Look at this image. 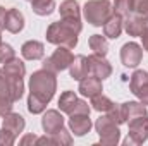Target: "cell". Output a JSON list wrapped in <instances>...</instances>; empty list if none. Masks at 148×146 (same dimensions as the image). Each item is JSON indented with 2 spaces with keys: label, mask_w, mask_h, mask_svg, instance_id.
<instances>
[{
  "label": "cell",
  "mask_w": 148,
  "mask_h": 146,
  "mask_svg": "<svg viewBox=\"0 0 148 146\" xmlns=\"http://www.w3.org/2000/svg\"><path fill=\"white\" fill-rule=\"evenodd\" d=\"M57 91V77L55 74L40 69L35 71L29 77V96H28V110L38 115L47 110V105L53 98Z\"/></svg>",
  "instance_id": "cell-1"
},
{
  "label": "cell",
  "mask_w": 148,
  "mask_h": 146,
  "mask_svg": "<svg viewBox=\"0 0 148 146\" xmlns=\"http://www.w3.org/2000/svg\"><path fill=\"white\" fill-rule=\"evenodd\" d=\"M83 24L81 19L76 17H62L57 23H52L47 28V41L57 46L74 48L77 45V35L81 33Z\"/></svg>",
  "instance_id": "cell-2"
},
{
  "label": "cell",
  "mask_w": 148,
  "mask_h": 146,
  "mask_svg": "<svg viewBox=\"0 0 148 146\" xmlns=\"http://www.w3.org/2000/svg\"><path fill=\"white\" fill-rule=\"evenodd\" d=\"M84 19L91 26H103L107 19L114 14L110 0H88L83 7Z\"/></svg>",
  "instance_id": "cell-3"
},
{
  "label": "cell",
  "mask_w": 148,
  "mask_h": 146,
  "mask_svg": "<svg viewBox=\"0 0 148 146\" xmlns=\"http://www.w3.org/2000/svg\"><path fill=\"white\" fill-rule=\"evenodd\" d=\"M95 129L100 136V145L103 146H115L121 141V131L119 124H115L107 113L100 115L95 122Z\"/></svg>",
  "instance_id": "cell-4"
},
{
  "label": "cell",
  "mask_w": 148,
  "mask_h": 146,
  "mask_svg": "<svg viewBox=\"0 0 148 146\" xmlns=\"http://www.w3.org/2000/svg\"><path fill=\"white\" fill-rule=\"evenodd\" d=\"M73 60H74V55H73V52H71V48H67V46H57V50L48 59L43 60L41 69H47V71H50V72H53V74H59V72H62V71H66V69H69V65L73 64Z\"/></svg>",
  "instance_id": "cell-5"
},
{
  "label": "cell",
  "mask_w": 148,
  "mask_h": 146,
  "mask_svg": "<svg viewBox=\"0 0 148 146\" xmlns=\"http://www.w3.org/2000/svg\"><path fill=\"white\" fill-rule=\"evenodd\" d=\"M129 127L127 138L124 139L126 146H138L143 145L148 139V115L147 117H134L126 122Z\"/></svg>",
  "instance_id": "cell-6"
},
{
  "label": "cell",
  "mask_w": 148,
  "mask_h": 146,
  "mask_svg": "<svg viewBox=\"0 0 148 146\" xmlns=\"http://www.w3.org/2000/svg\"><path fill=\"white\" fill-rule=\"evenodd\" d=\"M59 110L62 113H67V115H74V113H90L91 107L77 98V95L74 91H64L59 98Z\"/></svg>",
  "instance_id": "cell-7"
},
{
  "label": "cell",
  "mask_w": 148,
  "mask_h": 146,
  "mask_svg": "<svg viewBox=\"0 0 148 146\" xmlns=\"http://www.w3.org/2000/svg\"><path fill=\"white\" fill-rule=\"evenodd\" d=\"M129 89L145 107H148V72L147 71L138 69V71L133 72L131 79H129Z\"/></svg>",
  "instance_id": "cell-8"
},
{
  "label": "cell",
  "mask_w": 148,
  "mask_h": 146,
  "mask_svg": "<svg viewBox=\"0 0 148 146\" xmlns=\"http://www.w3.org/2000/svg\"><path fill=\"white\" fill-rule=\"evenodd\" d=\"M141 59H143V46L134 43V41H129V43H124L122 48H121V62L124 64V67H129V69H134L141 64Z\"/></svg>",
  "instance_id": "cell-9"
},
{
  "label": "cell",
  "mask_w": 148,
  "mask_h": 146,
  "mask_svg": "<svg viewBox=\"0 0 148 146\" xmlns=\"http://www.w3.org/2000/svg\"><path fill=\"white\" fill-rule=\"evenodd\" d=\"M88 65H90V76H95V77H98L102 81L107 79V77H110L112 65L105 57L93 53V55L88 57Z\"/></svg>",
  "instance_id": "cell-10"
},
{
  "label": "cell",
  "mask_w": 148,
  "mask_h": 146,
  "mask_svg": "<svg viewBox=\"0 0 148 146\" xmlns=\"http://www.w3.org/2000/svg\"><path fill=\"white\" fill-rule=\"evenodd\" d=\"M14 98L10 93V84H9V77L3 72V69H0V117H3L5 113L12 112L14 107Z\"/></svg>",
  "instance_id": "cell-11"
},
{
  "label": "cell",
  "mask_w": 148,
  "mask_h": 146,
  "mask_svg": "<svg viewBox=\"0 0 148 146\" xmlns=\"http://www.w3.org/2000/svg\"><path fill=\"white\" fill-rule=\"evenodd\" d=\"M69 129L74 136L81 138L84 134H88L93 127V122L90 119V113H74V115H69Z\"/></svg>",
  "instance_id": "cell-12"
},
{
  "label": "cell",
  "mask_w": 148,
  "mask_h": 146,
  "mask_svg": "<svg viewBox=\"0 0 148 146\" xmlns=\"http://www.w3.org/2000/svg\"><path fill=\"white\" fill-rule=\"evenodd\" d=\"M41 127L47 134H53L57 132L59 129L64 127V117H62V112L59 110H47L43 112V117H41Z\"/></svg>",
  "instance_id": "cell-13"
},
{
  "label": "cell",
  "mask_w": 148,
  "mask_h": 146,
  "mask_svg": "<svg viewBox=\"0 0 148 146\" xmlns=\"http://www.w3.org/2000/svg\"><path fill=\"white\" fill-rule=\"evenodd\" d=\"M79 95L81 96H86V98H93L97 95H100L103 91V86H102V79L95 77V76H86L79 81V88H77Z\"/></svg>",
  "instance_id": "cell-14"
},
{
  "label": "cell",
  "mask_w": 148,
  "mask_h": 146,
  "mask_svg": "<svg viewBox=\"0 0 148 146\" xmlns=\"http://www.w3.org/2000/svg\"><path fill=\"white\" fill-rule=\"evenodd\" d=\"M147 28H148L147 17H141V16H136V14H131V16L124 17V31L129 36H141V33Z\"/></svg>",
  "instance_id": "cell-15"
},
{
  "label": "cell",
  "mask_w": 148,
  "mask_h": 146,
  "mask_svg": "<svg viewBox=\"0 0 148 146\" xmlns=\"http://www.w3.org/2000/svg\"><path fill=\"white\" fill-rule=\"evenodd\" d=\"M2 127L7 129V131H10V132L17 138V136L24 131L26 122H24V117H23V115L14 113V112H9V113H5L3 119H2Z\"/></svg>",
  "instance_id": "cell-16"
},
{
  "label": "cell",
  "mask_w": 148,
  "mask_h": 146,
  "mask_svg": "<svg viewBox=\"0 0 148 146\" xmlns=\"http://www.w3.org/2000/svg\"><path fill=\"white\" fill-rule=\"evenodd\" d=\"M121 113H122V120L124 124L134 117H147L148 110L141 102H124L121 103Z\"/></svg>",
  "instance_id": "cell-17"
},
{
  "label": "cell",
  "mask_w": 148,
  "mask_h": 146,
  "mask_svg": "<svg viewBox=\"0 0 148 146\" xmlns=\"http://www.w3.org/2000/svg\"><path fill=\"white\" fill-rule=\"evenodd\" d=\"M24 28V16L19 9H7V16H5V29L12 35L21 33Z\"/></svg>",
  "instance_id": "cell-18"
},
{
  "label": "cell",
  "mask_w": 148,
  "mask_h": 146,
  "mask_svg": "<svg viewBox=\"0 0 148 146\" xmlns=\"http://www.w3.org/2000/svg\"><path fill=\"white\" fill-rule=\"evenodd\" d=\"M124 29V17H121L119 14H112L107 19V23L103 24V36L110 38V40H117L121 36Z\"/></svg>",
  "instance_id": "cell-19"
},
{
  "label": "cell",
  "mask_w": 148,
  "mask_h": 146,
  "mask_svg": "<svg viewBox=\"0 0 148 146\" xmlns=\"http://www.w3.org/2000/svg\"><path fill=\"white\" fill-rule=\"evenodd\" d=\"M69 74L76 81H81L83 77L90 76V65H88V57L86 55H76L73 64L69 65Z\"/></svg>",
  "instance_id": "cell-20"
},
{
  "label": "cell",
  "mask_w": 148,
  "mask_h": 146,
  "mask_svg": "<svg viewBox=\"0 0 148 146\" xmlns=\"http://www.w3.org/2000/svg\"><path fill=\"white\" fill-rule=\"evenodd\" d=\"M21 55H23L26 60H40V59H43V55H45V46H43L41 41L29 40V41H26V43L21 46Z\"/></svg>",
  "instance_id": "cell-21"
},
{
  "label": "cell",
  "mask_w": 148,
  "mask_h": 146,
  "mask_svg": "<svg viewBox=\"0 0 148 146\" xmlns=\"http://www.w3.org/2000/svg\"><path fill=\"white\" fill-rule=\"evenodd\" d=\"M88 43H90V48L93 50V53L102 55V57H105V55L109 53V41H107V36L91 35L90 40H88Z\"/></svg>",
  "instance_id": "cell-22"
},
{
  "label": "cell",
  "mask_w": 148,
  "mask_h": 146,
  "mask_svg": "<svg viewBox=\"0 0 148 146\" xmlns=\"http://www.w3.org/2000/svg\"><path fill=\"white\" fill-rule=\"evenodd\" d=\"M2 69H3V72L7 74V76L24 77V74H26V65H24V62L19 60L17 57H14V59H10L9 62H5Z\"/></svg>",
  "instance_id": "cell-23"
},
{
  "label": "cell",
  "mask_w": 148,
  "mask_h": 146,
  "mask_svg": "<svg viewBox=\"0 0 148 146\" xmlns=\"http://www.w3.org/2000/svg\"><path fill=\"white\" fill-rule=\"evenodd\" d=\"M59 12H60V17H76V19H81V9H79V3L77 0H64L59 7Z\"/></svg>",
  "instance_id": "cell-24"
},
{
  "label": "cell",
  "mask_w": 148,
  "mask_h": 146,
  "mask_svg": "<svg viewBox=\"0 0 148 146\" xmlns=\"http://www.w3.org/2000/svg\"><path fill=\"white\" fill-rule=\"evenodd\" d=\"M31 9L36 16H50L55 10V0H31Z\"/></svg>",
  "instance_id": "cell-25"
},
{
  "label": "cell",
  "mask_w": 148,
  "mask_h": 146,
  "mask_svg": "<svg viewBox=\"0 0 148 146\" xmlns=\"http://www.w3.org/2000/svg\"><path fill=\"white\" fill-rule=\"evenodd\" d=\"M91 100V108L97 110V112H100V113H107L109 110L115 105L114 102H112L109 96H105L103 93H100V95H97V96H93V98H90Z\"/></svg>",
  "instance_id": "cell-26"
},
{
  "label": "cell",
  "mask_w": 148,
  "mask_h": 146,
  "mask_svg": "<svg viewBox=\"0 0 148 146\" xmlns=\"http://www.w3.org/2000/svg\"><path fill=\"white\" fill-rule=\"evenodd\" d=\"M50 136V145H55V146H69L73 143V136H71V132L66 129V127H62V129H59L57 132H53V134H48Z\"/></svg>",
  "instance_id": "cell-27"
},
{
  "label": "cell",
  "mask_w": 148,
  "mask_h": 146,
  "mask_svg": "<svg viewBox=\"0 0 148 146\" xmlns=\"http://www.w3.org/2000/svg\"><path fill=\"white\" fill-rule=\"evenodd\" d=\"M7 77H9L10 93H12L14 102L21 100L23 98V93H24V81H23V77H16V76H7Z\"/></svg>",
  "instance_id": "cell-28"
},
{
  "label": "cell",
  "mask_w": 148,
  "mask_h": 146,
  "mask_svg": "<svg viewBox=\"0 0 148 146\" xmlns=\"http://www.w3.org/2000/svg\"><path fill=\"white\" fill-rule=\"evenodd\" d=\"M112 10L114 14H119L121 17L131 16V0H114Z\"/></svg>",
  "instance_id": "cell-29"
},
{
  "label": "cell",
  "mask_w": 148,
  "mask_h": 146,
  "mask_svg": "<svg viewBox=\"0 0 148 146\" xmlns=\"http://www.w3.org/2000/svg\"><path fill=\"white\" fill-rule=\"evenodd\" d=\"M131 14L148 19V0H131Z\"/></svg>",
  "instance_id": "cell-30"
},
{
  "label": "cell",
  "mask_w": 148,
  "mask_h": 146,
  "mask_svg": "<svg viewBox=\"0 0 148 146\" xmlns=\"http://www.w3.org/2000/svg\"><path fill=\"white\" fill-rule=\"evenodd\" d=\"M14 57H16V50L9 43H0V64H5Z\"/></svg>",
  "instance_id": "cell-31"
},
{
  "label": "cell",
  "mask_w": 148,
  "mask_h": 146,
  "mask_svg": "<svg viewBox=\"0 0 148 146\" xmlns=\"http://www.w3.org/2000/svg\"><path fill=\"white\" fill-rule=\"evenodd\" d=\"M16 136L10 132V131H7V129H0V146H12L16 143Z\"/></svg>",
  "instance_id": "cell-32"
},
{
  "label": "cell",
  "mask_w": 148,
  "mask_h": 146,
  "mask_svg": "<svg viewBox=\"0 0 148 146\" xmlns=\"http://www.w3.org/2000/svg\"><path fill=\"white\" fill-rule=\"evenodd\" d=\"M36 139H38V136H35V134H26L19 143L23 146H26V145H36Z\"/></svg>",
  "instance_id": "cell-33"
},
{
  "label": "cell",
  "mask_w": 148,
  "mask_h": 146,
  "mask_svg": "<svg viewBox=\"0 0 148 146\" xmlns=\"http://www.w3.org/2000/svg\"><path fill=\"white\" fill-rule=\"evenodd\" d=\"M5 16H7V9L0 5V31L5 29Z\"/></svg>",
  "instance_id": "cell-34"
},
{
  "label": "cell",
  "mask_w": 148,
  "mask_h": 146,
  "mask_svg": "<svg viewBox=\"0 0 148 146\" xmlns=\"http://www.w3.org/2000/svg\"><path fill=\"white\" fill-rule=\"evenodd\" d=\"M140 38H141V46H143V50L148 52V28L141 33V36H140Z\"/></svg>",
  "instance_id": "cell-35"
},
{
  "label": "cell",
  "mask_w": 148,
  "mask_h": 146,
  "mask_svg": "<svg viewBox=\"0 0 148 146\" xmlns=\"http://www.w3.org/2000/svg\"><path fill=\"white\" fill-rule=\"evenodd\" d=\"M0 43H2V33H0Z\"/></svg>",
  "instance_id": "cell-36"
},
{
  "label": "cell",
  "mask_w": 148,
  "mask_h": 146,
  "mask_svg": "<svg viewBox=\"0 0 148 146\" xmlns=\"http://www.w3.org/2000/svg\"><path fill=\"white\" fill-rule=\"evenodd\" d=\"M29 2H31V0H29Z\"/></svg>",
  "instance_id": "cell-37"
}]
</instances>
